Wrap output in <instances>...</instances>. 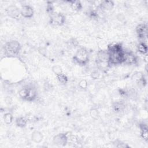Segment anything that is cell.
Listing matches in <instances>:
<instances>
[{
	"label": "cell",
	"mask_w": 148,
	"mask_h": 148,
	"mask_svg": "<svg viewBox=\"0 0 148 148\" xmlns=\"http://www.w3.org/2000/svg\"><path fill=\"white\" fill-rule=\"evenodd\" d=\"M107 53L109 65H117L124 62V51L120 43L109 45Z\"/></svg>",
	"instance_id": "obj_1"
},
{
	"label": "cell",
	"mask_w": 148,
	"mask_h": 148,
	"mask_svg": "<svg viewBox=\"0 0 148 148\" xmlns=\"http://www.w3.org/2000/svg\"><path fill=\"white\" fill-rule=\"evenodd\" d=\"M21 46L17 41H10L4 46L5 54L8 57L16 56L20 52Z\"/></svg>",
	"instance_id": "obj_2"
},
{
	"label": "cell",
	"mask_w": 148,
	"mask_h": 148,
	"mask_svg": "<svg viewBox=\"0 0 148 148\" xmlns=\"http://www.w3.org/2000/svg\"><path fill=\"white\" fill-rule=\"evenodd\" d=\"M73 61L80 65H86L88 62V51L85 48L79 49L73 57Z\"/></svg>",
	"instance_id": "obj_3"
},
{
	"label": "cell",
	"mask_w": 148,
	"mask_h": 148,
	"mask_svg": "<svg viewBox=\"0 0 148 148\" xmlns=\"http://www.w3.org/2000/svg\"><path fill=\"white\" fill-rule=\"evenodd\" d=\"M19 96L24 100L28 101H34L36 97V92L34 88L26 87L21 88L18 92Z\"/></svg>",
	"instance_id": "obj_4"
},
{
	"label": "cell",
	"mask_w": 148,
	"mask_h": 148,
	"mask_svg": "<svg viewBox=\"0 0 148 148\" xmlns=\"http://www.w3.org/2000/svg\"><path fill=\"white\" fill-rule=\"evenodd\" d=\"M65 22V16L60 13H54L50 16L49 23L53 26H61Z\"/></svg>",
	"instance_id": "obj_5"
},
{
	"label": "cell",
	"mask_w": 148,
	"mask_h": 148,
	"mask_svg": "<svg viewBox=\"0 0 148 148\" xmlns=\"http://www.w3.org/2000/svg\"><path fill=\"white\" fill-rule=\"evenodd\" d=\"M6 12L9 17L14 19H18L21 15L20 10L14 5L8 6L6 9Z\"/></svg>",
	"instance_id": "obj_6"
},
{
	"label": "cell",
	"mask_w": 148,
	"mask_h": 148,
	"mask_svg": "<svg viewBox=\"0 0 148 148\" xmlns=\"http://www.w3.org/2000/svg\"><path fill=\"white\" fill-rule=\"evenodd\" d=\"M136 32L138 38L140 39L147 38V26L145 24H139L136 27Z\"/></svg>",
	"instance_id": "obj_7"
},
{
	"label": "cell",
	"mask_w": 148,
	"mask_h": 148,
	"mask_svg": "<svg viewBox=\"0 0 148 148\" xmlns=\"http://www.w3.org/2000/svg\"><path fill=\"white\" fill-rule=\"evenodd\" d=\"M53 142L58 146H64L68 142V137L66 134H60L53 138Z\"/></svg>",
	"instance_id": "obj_8"
},
{
	"label": "cell",
	"mask_w": 148,
	"mask_h": 148,
	"mask_svg": "<svg viewBox=\"0 0 148 148\" xmlns=\"http://www.w3.org/2000/svg\"><path fill=\"white\" fill-rule=\"evenodd\" d=\"M21 15L25 18H31L34 15L33 8L29 5H24L20 9Z\"/></svg>",
	"instance_id": "obj_9"
},
{
	"label": "cell",
	"mask_w": 148,
	"mask_h": 148,
	"mask_svg": "<svg viewBox=\"0 0 148 148\" xmlns=\"http://www.w3.org/2000/svg\"><path fill=\"white\" fill-rule=\"evenodd\" d=\"M137 61L136 57L132 52L124 51V62L127 64H135Z\"/></svg>",
	"instance_id": "obj_10"
},
{
	"label": "cell",
	"mask_w": 148,
	"mask_h": 148,
	"mask_svg": "<svg viewBox=\"0 0 148 148\" xmlns=\"http://www.w3.org/2000/svg\"><path fill=\"white\" fill-rule=\"evenodd\" d=\"M99 7L104 10H112L114 7V2L112 1H103L99 4Z\"/></svg>",
	"instance_id": "obj_11"
},
{
	"label": "cell",
	"mask_w": 148,
	"mask_h": 148,
	"mask_svg": "<svg viewBox=\"0 0 148 148\" xmlns=\"http://www.w3.org/2000/svg\"><path fill=\"white\" fill-rule=\"evenodd\" d=\"M139 128L140 129V135L142 138L146 140L147 141L148 138V132H147V126L146 124L142 123L139 125Z\"/></svg>",
	"instance_id": "obj_12"
},
{
	"label": "cell",
	"mask_w": 148,
	"mask_h": 148,
	"mask_svg": "<svg viewBox=\"0 0 148 148\" xmlns=\"http://www.w3.org/2000/svg\"><path fill=\"white\" fill-rule=\"evenodd\" d=\"M71 8L75 11H80L82 9V5L79 1H69Z\"/></svg>",
	"instance_id": "obj_13"
},
{
	"label": "cell",
	"mask_w": 148,
	"mask_h": 148,
	"mask_svg": "<svg viewBox=\"0 0 148 148\" xmlns=\"http://www.w3.org/2000/svg\"><path fill=\"white\" fill-rule=\"evenodd\" d=\"M138 51L142 54H146L147 52V45L144 42H140L137 46Z\"/></svg>",
	"instance_id": "obj_14"
},
{
	"label": "cell",
	"mask_w": 148,
	"mask_h": 148,
	"mask_svg": "<svg viewBox=\"0 0 148 148\" xmlns=\"http://www.w3.org/2000/svg\"><path fill=\"white\" fill-rule=\"evenodd\" d=\"M27 123V120L24 117H17L16 120V124L17 127L23 128L26 126Z\"/></svg>",
	"instance_id": "obj_15"
},
{
	"label": "cell",
	"mask_w": 148,
	"mask_h": 148,
	"mask_svg": "<svg viewBox=\"0 0 148 148\" xmlns=\"http://www.w3.org/2000/svg\"><path fill=\"white\" fill-rule=\"evenodd\" d=\"M42 135L38 131H34L32 134V140L36 143H39L42 140Z\"/></svg>",
	"instance_id": "obj_16"
},
{
	"label": "cell",
	"mask_w": 148,
	"mask_h": 148,
	"mask_svg": "<svg viewBox=\"0 0 148 148\" xmlns=\"http://www.w3.org/2000/svg\"><path fill=\"white\" fill-rule=\"evenodd\" d=\"M56 76H57V79H58V82L60 83H61V84H66V83H67V82L68 81V79L67 76L65 74L61 73L59 74L58 75H56Z\"/></svg>",
	"instance_id": "obj_17"
},
{
	"label": "cell",
	"mask_w": 148,
	"mask_h": 148,
	"mask_svg": "<svg viewBox=\"0 0 148 148\" xmlns=\"http://www.w3.org/2000/svg\"><path fill=\"white\" fill-rule=\"evenodd\" d=\"M13 116L10 113H5L3 116V121L7 124H10L13 121Z\"/></svg>",
	"instance_id": "obj_18"
},
{
	"label": "cell",
	"mask_w": 148,
	"mask_h": 148,
	"mask_svg": "<svg viewBox=\"0 0 148 148\" xmlns=\"http://www.w3.org/2000/svg\"><path fill=\"white\" fill-rule=\"evenodd\" d=\"M124 108V105L123 103L120 102H116L113 105V109L116 112H121Z\"/></svg>",
	"instance_id": "obj_19"
},
{
	"label": "cell",
	"mask_w": 148,
	"mask_h": 148,
	"mask_svg": "<svg viewBox=\"0 0 148 148\" xmlns=\"http://www.w3.org/2000/svg\"><path fill=\"white\" fill-rule=\"evenodd\" d=\"M46 12L50 16L53 14L54 12V6L51 2L48 1L47 2V6H46Z\"/></svg>",
	"instance_id": "obj_20"
},
{
	"label": "cell",
	"mask_w": 148,
	"mask_h": 148,
	"mask_svg": "<svg viewBox=\"0 0 148 148\" xmlns=\"http://www.w3.org/2000/svg\"><path fill=\"white\" fill-rule=\"evenodd\" d=\"M53 71L54 72V73L56 75H58L62 73L61 68L58 65H56V66H53Z\"/></svg>",
	"instance_id": "obj_21"
},
{
	"label": "cell",
	"mask_w": 148,
	"mask_h": 148,
	"mask_svg": "<svg viewBox=\"0 0 148 148\" xmlns=\"http://www.w3.org/2000/svg\"><path fill=\"white\" fill-rule=\"evenodd\" d=\"M79 86L82 88H85L87 87V83L85 80H82V81L80 82V83L79 84Z\"/></svg>",
	"instance_id": "obj_22"
},
{
	"label": "cell",
	"mask_w": 148,
	"mask_h": 148,
	"mask_svg": "<svg viewBox=\"0 0 148 148\" xmlns=\"http://www.w3.org/2000/svg\"><path fill=\"white\" fill-rule=\"evenodd\" d=\"M91 112H92V114H91V116H92L93 118L97 119V116H98V112H97V110H92Z\"/></svg>",
	"instance_id": "obj_23"
}]
</instances>
